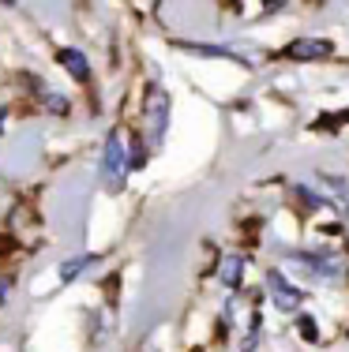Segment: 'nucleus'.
<instances>
[{
  "instance_id": "obj_1",
  "label": "nucleus",
  "mask_w": 349,
  "mask_h": 352,
  "mask_svg": "<svg viewBox=\"0 0 349 352\" xmlns=\"http://www.w3.org/2000/svg\"><path fill=\"white\" fill-rule=\"evenodd\" d=\"M98 176L109 191H120L124 188V176H128V139L120 131H109L102 142V162H98Z\"/></svg>"
},
{
  "instance_id": "obj_2",
  "label": "nucleus",
  "mask_w": 349,
  "mask_h": 352,
  "mask_svg": "<svg viewBox=\"0 0 349 352\" xmlns=\"http://www.w3.org/2000/svg\"><path fill=\"white\" fill-rule=\"evenodd\" d=\"M143 128H147V142L151 146H162L165 139V128H169V94L162 87H151L147 90V102H143Z\"/></svg>"
},
{
  "instance_id": "obj_3",
  "label": "nucleus",
  "mask_w": 349,
  "mask_h": 352,
  "mask_svg": "<svg viewBox=\"0 0 349 352\" xmlns=\"http://www.w3.org/2000/svg\"><path fill=\"white\" fill-rule=\"evenodd\" d=\"M267 292H271L274 307H278L282 315L301 311V304H304V289H297V285L289 281L282 270H271V274H267Z\"/></svg>"
},
{
  "instance_id": "obj_4",
  "label": "nucleus",
  "mask_w": 349,
  "mask_h": 352,
  "mask_svg": "<svg viewBox=\"0 0 349 352\" xmlns=\"http://www.w3.org/2000/svg\"><path fill=\"white\" fill-rule=\"evenodd\" d=\"M330 53H335V45H330L327 38H297L282 49L286 60H323V56H330Z\"/></svg>"
},
{
  "instance_id": "obj_5",
  "label": "nucleus",
  "mask_w": 349,
  "mask_h": 352,
  "mask_svg": "<svg viewBox=\"0 0 349 352\" xmlns=\"http://www.w3.org/2000/svg\"><path fill=\"white\" fill-rule=\"evenodd\" d=\"M56 64H61V68L68 72L72 79L79 82V87H87V82H90V56L83 53V49L61 45V49H56Z\"/></svg>"
},
{
  "instance_id": "obj_6",
  "label": "nucleus",
  "mask_w": 349,
  "mask_h": 352,
  "mask_svg": "<svg viewBox=\"0 0 349 352\" xmlns=\"http://www.w3.org/2000/svg\"><path fill=\"white\" fill-rule=\"evenodd\" d=\"M94 258L98 255H90V251H79V255H68V258H61L56 263V281L61 285H72V281H79L83 274L94 266Z\"/></svg>"
},
{
  "instance_id": "obj_7",
  "label": "nucleus",
  "mask_w": 349,
  "mask_h": 352,
  "mask_svg": "<svg viewBox=\"0 0 349 352\" xmlns=\"http://www.w3.org/2000/svg\"><path fill=\"white\" fill-rule=\"evenodd\" d=\"M38 105L45 109L49 116H68V113H72V102H68V94H61V90L45 87V82L38 87Z\"/></svg>"
},
{
  "instance_id": "obj_8",
  "label": "nucleus",
  "mask_w": 349,
  "mask_h": 352,
  "mask_svg": "<svg viewBox=\"0 0 349 352\" xmlns=\"http://www.w3.org/2000/svg\"><path fill=\"white\" fill-rule=\"evenodd\" d=\"M218 281L226 285L229 292H237V289H240V281H244V258H240V255H226V258H222V266H218Z\"/></svg>"
},
{
  "instance_id": "obj_9",
  "label": "nucleus",
  "mask_w": 349,
  "mask_h": 352,
  "mask_svg": "<svg viewBox=\"0 0 349 352\" xmlns=\"http://www.w3.org/2000/svg\"><path fill=\"white\" fill-rule=\"evenodd\" d=\"M147 150H151V142H147L143 135L128 139V173H139L147 165Z\"/></svg>"
},
{
  "instance_id": "obj_10",
  "label": "nucleus",
  "mask_w": 349,
  "mask_h": 352,
  "mask_svg": "<svg viewBox=\"0 0 349 352\" xmlns=\"http://www.w3.org/2000/svg\"><path fill=\"white\" fill-rule=\"evenodd\" d=\"M297 330H301V338L308 341V345L319 341V322H315L312 315H297Z\"/></svg>"
},
{
  "instance_id": "obj_11",
  "label": "nucleus",
  "mask_w": 349,
  "mask_h": 352,
  "mask_svg": "<svg viewBox=\"0 0 349 352\" xmlns=\"http://www.w3.org/2000/svg\"><path fill=\"white\" fill-rule=\"evenodd\" d=\"M4 131H8V109L0 105V139H4Z\"/></svg>"
},
{
  "instance_id": "obj_12",
  "label": "nucleus",
  "mask_w": 349,
  "mask_h": 352,
  "mask_svg": "<svg viewBox=\"0 0 349 352\" xmlns=\"http://www.w3.org/2000/svg\"><path fill=\"white\" fill-rule=\"evenodd\" d=\"M282 4H286V0H263V8H267V12H278Z\"/></svg>"
}]
</instances>
